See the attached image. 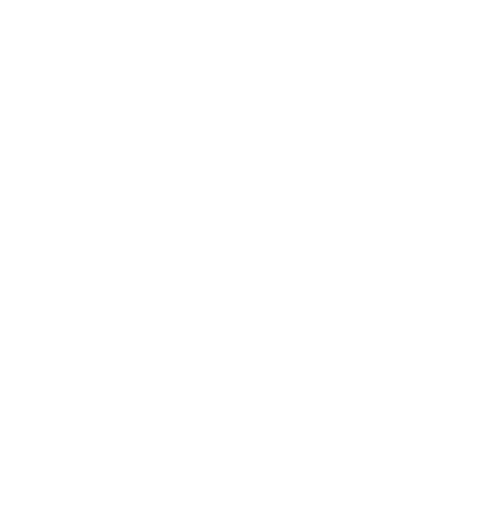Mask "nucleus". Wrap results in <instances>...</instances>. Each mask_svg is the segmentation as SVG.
<instances>
[]
</instances>
